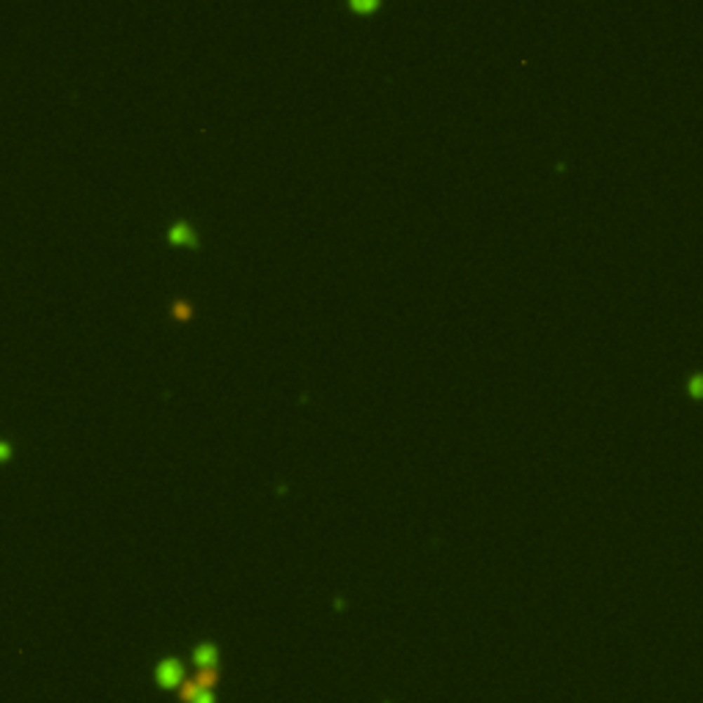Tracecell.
<instances>
[{"label":"cell","mask_w":703,"mask_h":703,"mask_svg":"<svg viewBox=\"0 0 703 703\" xmlns=\"http://www.w3.org/2000/svg\"><path fill=\"white\" fill-rule=\"evenodd\" d=\"M170 314H173L176 319H190V316H192V302H190V300H173V305H170Z\"/></svg>","instance_id":"4"},{"label":"cell","mask_w":703,"mask_h":703,"mask_svg":"<svg viewBox=\"0 0 703 703\" xmlns=\"http://www.w3.org/2000/svg\"><path fill=\"white\" fill-rule=\"evenodd\" d=\"M182 662H176V660H162L160 665H157V681H160V687H176L179 681H182Z\"/></svg>","instance_id":"2"},{"label":"cell","mask_w":703,"mask_h":703,"mask_svg":"<svg viewBox=\"0 0 703 703\" xmlns=\"http://www.w3.org/2000/svg\"><path fill=\"white\" fill-rule=\"evenodd\" d=\"M14 453V448H11V443H6V440H0V462H6L8 456Z\"/></svg>","instance_id":"5"},{"label":"cell","mask_w":703,"mask_h":703,"mask_svg":"<svg viewBox=\"0 0 703 703\" xmlns=\"http://www.w3.org/2000/svg\"><path fill=\"white\" fill-rule=\"evenodd\" d=\"M374 6H377V0H352V8H363V11L374 8Z\"/></svg>","instance_id":"6"},{"label":"cell","mask_w":703,"mask_h":703,"mask_svg":"<svg viewBox=\"0 0 703 703\" xmlns=\"http://www.w3.org/2000/svg\"><path fill=\"white\" fill-rule=\"evenodd\" d=\"M690 390H692L695 396H701V393H703V377H695V380L690 382Z\"/></svg>","instance_id":"7"},{"label":"cell","mask_w":703,"mask_h":703,"mask_svg":"<svg viewBox=\"0 0 703 703\" xmlns=\"http://www.w3.org/2000/svg\"><path fill=\"white\" fill-rule=\"evenodd\" d=\"M165 236H168L170 245H190V248H198V234H195V228H192L187 220L170 223V228H168Z\"/></svg>","instance_id":"1"},{"label":"cell","mask_w":703,"mask_h":703,"mask_svg":"<svg viewBox=\"0 0 703 703\" xmlns=\"http://www.w3.org/2000/svg\"><path fill=\"white\" fill-rule=\"evenodd\" d=\"M195 660H198V665H215L217 662V648L209 645V643H201L195 648Z\"/></svg>","instance_id":"3"}]
</instances>
